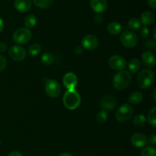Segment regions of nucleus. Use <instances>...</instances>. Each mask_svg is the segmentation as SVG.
Instances as JSON below:
<instances>
[{"mask_svg":"<svg viewBox=\"0 0 156 156\" xmlns=\"http://www.w3.org/2000/svg\"><path fill=\"white\" fill-rule=\"evenodd\" d=\"M63 104L69 110L76 109L81 103V98L76 90H67L63 96Z\"/></svg>","mask_w":156,"mask_h":156,"instance_id":"nucleus-1","label":"nucleus"},{"mask_svg":"<svg viewBox=\"0 0 156 156\" xmlns=\"http://www.w3.org/2000/svg\"><path fill=\"white\" fill-rule=\"evenodd\" d=\"M131 75L129 72L121 71L117 73L113 79V85L117 90L125 89L131 82Z\"/></svg>","mask_w":156,"mask_h":156,"instance_id":"nucleus-2","label":"nucleus"},{"mask_svg":"<svg viewBox=\"0 0 156 156\" xmlns=\"http://www.w3.org/2000/svg\"><path fill=\"white\" fill-rule=\"evenodd\" d=\"M155 79V74L150 69H143L137 76L136 82L141 88H147L152 85Z\"/></svg>","mask_w":156,"mask_h":156,"instance_id":"nucleus-3","label":"nucleus"},{"mask_svg":"<svg viewBox=\"0 0 156 156\" xmlns=\"http://www.w3.org/2000/svg\"><path fill=\"white\" fill-rule=\"evenodd\" d=\"M120 41L126 48H133L138 44V37L131 30H125L120 36Z\"/></svg>","mask_w":156,"mask_h":156,"instance_id":"nucleus-4","label":"nucleus"},{"mask_svg":"<svg viewBox=\"0 0 156 156\" xmlns=\"http://www.w3.org/2000/svg\"><path fill=\"white\" fill-rule=\"evenodd\" d=\"M31 38V32L28 28L21 27L15 31L13 34V40L16 44H25Z\"/></svg>","mask_w":156,"mask_h":156,"instance_id":"nucleus-5","label":"nucleus"},{"mask_svg":"<svg viewBox=\"0 0 156 156\" xmlns=\"http://www.w3.org/2000/svg\"><path fill=\"white\" fill-rule=\"evenodd\" d=\"M133 114V111L130 105L125 104L117 110L116 113V118L119 122L123 123V122L128 121L131 118Z\"/></svg>","mask_w":156,"mask_h":156,"instance_id":"nucleus-6","label":"nucleus"},{"mask_svg":"<svg viewBox=\"0 0 156 156\" xmlns=\"http://www.w3.org/2000/svg\"><path fill=\"white\" fill-rule=\"evenodd\" d=\"M45 91L50 98H56L61 92L60 85L56 81L49 79L45 83Z\"/></svg>","mask_w":156,"mask_h":156,"instance_id":"nucleus-7","label":"nucleus"},{"mask_svg":"<svg viewBox=\"0 0 156 156\" xmlns=\"http://www.w3.org/2000/svg\"><path fill=\"white\" fill-rule=\"evenodd\" d=\"M109 66L111 69L117 71H121L126 66V61L123 56L114 55L109 59Z\"/></svg>","mask_w":156,"mask_h":156,"instance_id":"nucleus-8","label":"nucleus"},{"mask_svg":"<svg viewBox=\"0 0 156 156\" xmlns=\"http://www.w3.org/2000/svg\"><path fill=\"white\" fill-rule=\"evenodd\" d=\"M9 55L13 60L22 61L25 59L26 53L25 49L20 46H12L9 50Z\"/></svg>","mask_w":156,"mask_h":156,"instance_id":"nucleus-9","label":"nucleus"},{"mask_svg":"<svg viewBox=\"0 0 156 156\" xmlns=\"http://www.w3.org/2000/svg\"><path fill=\"white\" fill-rule=\"evenodd\" d=\"M82 45L83 48L88 50H92L98 46V39L94 35L88 34L84 37L82 40Z\"/></svg>","mask_w":156,"mask_h":156,"instance_id":"nucleus-10","label":"nucleus"},{"mask_svg":"<svg viewBox=\"0 0 156 156\" xmlns=\"http://www.w3.org/2000/svg\"><path fill=\"white\" fill-rule=\"evenodd\" d=\"M63 85H65L67 90H75L78 83L77 76L73 73H68L64 76Z\"/></svg>","mask_w":156,"mask_h":156,"instance_id":"nucleus-11","label":"nucleus"},{"mask_svg":"<svg viewBox=\"0 0 156 156\" xmlns=\"http://www.w3.org/2000/svg\"><path fill=\"white\" fill-rule=\"evenodd\" d=\"M148 138L142 133H135L131 137V143L136 148H143L148 144Z\"/></svg>","mask_w":156,"mask_h":156,"instance_id":"nucleus-12","label":"nucleus"},{"mask_svg":"<svg viewBox=\"0 0 156 156\" xmlns=\"http://www.w3.org/2000/svg\"><path fill=\"white\" fill-rule=\"evenodd\" d=\"M117 105V100L113 95H105L102 98L101 101V106L105 109V111H111Z\"/></svg>","mask_w":156,"mask_h":156,"instance_id":"nucleus-13","label":"nucleus"},{"mask_svg":"<svg viewBox=\"0 0 156 156\" xmlns=\"http://www.w3.org/2000/svg\"><path fill=\"white\" fill-rule=\"evenodd\" d=\"M90 5L94 12L101 14L105 12L108 8L107 0H90Z\"/></svg>","mask_w":156,"mask_h":156,"instance_id":"nucleus-14","label":"nucleus"},{"mask_svg":"<svg viewBox=\"0 0 156 156\" xmlns=\"http://www.w3.org/2000/svg\"><path fill=\"white\" fill-rule=\"evenodd\" d=\"M142 61L145 66L148 68H152L155 65V55L150 51H146L142 55Z\"/></svg>","mask_w":156,"mask_h":156,"instance_id":"nucleus-15","label":"nucleus"},{"mask_svg":"<svg viewBox=\"0 0 156 156\" xmlns=\"http://www.w3.org/2000/svg\"><path fill=\"white\" fill-rule=\"evenodd\" d=\"M14 6L18 12H26L31 8V2L30 0H15Z\"/></svg>","mask_w":156,"mask_h":156,"instance_id":"nucleus-16","label":"nucleus"},{"mask_svg":"<svg viewBox=\"0 0 156 156\" xmlns=\"http://www.w3.org/2000/svg\"><path fill=\"white\" fill-rule=\"evenodd\" d=\"M154 18H155V16H154L153 13L152 12L146 11V12H144L141 15L140 19H141L142 24L146 27L147 25H149V24H151L153 22Z\"/></svg>","mask_w":156,"mask_h":156,"instance_id":"nucleus-17","label":"nucleus"},{"mask_svg":"<svg viewBox=\"0 0 156 156\" xmlns=\"http://www.w3.org/2000/svg\"><path fill=\"white\" fill-rule=\"evenodd\" d=\"M108 30L111 34L118 35L122 31V26L117 21H112L108 25Z\"/></svg>","mask_w":156,"mask_h":156,"instance_id":"nucleus-18","label":"nucleus"},{"mask_svg":"<svg viewBox=\"0 0 156 156\" xmlns=\"http://www.w3.org/2000/svg\"><path fill=\"white\" fill-rule=\"evenodd\" d=\"M143 95L142 93L139 92V91H134L129 95L128 101L133 105H138L143 101Z\"/></svg>","mask_w":156,"mask_h":156,"instance_id":"nucleus-19","label":"nucleus"},{"mask_svg":"<svg viewBox=\"0 0 156 156\" xmlns=\"http://www.w3.org/2000/svg\"><path fill=\"white\" fill-rule=\"evenodd\" d=\"M140 67H141V63H140V60L138 59H136V58L131 59L129 62V65H128L129 72L132 73H136V72H138Z\"/></svg>","mask_w":156,"mask_h":156,"instance_id":"nucleus-20","label":"nucleus"},{"mask_svg":"<svg viewBox=\"0 0 156 156\" xmlns=\"http://www.w3.org/2000/svg\"><path fill=\"white\" fill-rule=\"evenodd\" d=\"M140 27H141V23L137 18H133L128 21V27L129 28V30H131V31L139 30L140 29Z\"/></svg>","mask_w":156,"mask_h":156,"instance_id":"nucleus-21","label":"nucleus"},{"mask_svg":"<svg viewBox=\"0 0 156 156\" xmlns=\"http://www.w3.org/2000/svg\"><path fill=\"white\" fill-rule=\"evenodd\" d=\"M24 25L27 28H31L34 27L37 24V18L34 15H28L25 17L24 20Z\"/></svg>","mask_w":156,"mask_h":156,"instance_id":"nucleus-22","label":"nucleus"},{"mask_svg":"<svg viewBox=\"0 0 156 156\" xmlns=\"http://www.w3.org/2000/svg\"><path fill=\"white\" fill-rule=\"evenodd\" d=\"M133 121V123L136 126H139V127H142V126H143L146 124V118L143 114H138V115L134 117Z\"/></svg>","mask_w":156,"mask_h":156,"instance_id":"nucleus-23","label":"nucleus"},{"mask_svg":"<svg viewBox=\"0 0 156 156\" xmlns=\"http://www.w3.org/2000/svg\"><path fill=\"white\" fill-rule=\"evenodd\" d=\"M33 2L37 7L40 9H47L51 5L53 0H33Z\"/></svg>","mask_w":156,"mask_h":156,"instance_id":"nucleus-24","label":"nucleus"},{"mask_svg":"<svg viewBox=\"0 0 156 156\" xmlns=\"http://www.w3.org/2000/svg\"><path fill=\"white\" fill-rule=\"evenodd\" d=\"M41 50V47L39 44H33L29 47L28 48V54L31 56H37Z\"/></svg>","mask_w":156,"mask_h":156,"instance_id":"nucleus-25","label":"nucleus"},{"mask_svg":"<svg viewBox=\"0 0 156 156\" xmlns=\"http://www.w3.org/2000/svg\"><path fill=\"white\" fill-rule=\"evenodd\" d=\"M53 60H54V57H53V54H51L50 53H45L41 56V62L44 65H50L53 62Z\"/></svg>","mask_w":156,"mask_h":156,"instance_id":"nucleus-26","label":"nucleus"},{"mask_svg":"<svg viewBox=\"0 0 156 156\" xmlns=\"http://www.w3.org/2000/svg\"><path fill=\"white\" fill-rule=\"evenodd\" d=\"M140 156H156L155 149L152 146H147L143 149Z\"/></svg>","mask_w":156,"mask_h":156,"instance_id":"nucleus-27","label":"nucleus"},{"mask_svg":"<svg viewBox=\"0 0 156 156\" xmlns=\"http://www.w3.org/2000/svg\"><path fill=\"white\" fill-rule=\"evenodd\" d=\"M155 110L156 108L154 107L149 113L148 115V122L152 125L153 127H155L156 126V117H155Z\"/></svg>","mask_w":156,"mask_h":156,"instance_id":"nucleus-28","label":"nucleus"},{"mask_svg":"<svg viewBox=\"0 0 156 156\" xmlns=\"http://www.w3.org/2000/svg\"><path fill=\"white\" fill-rule=\"evenodd\" d=\"M108 114H107L106 111L105 110L103 111H101L98 114H97V117H96V119H97V121L100 123H104L106 122V120H108Z\"/></svg>","mask_w":156,"mask_h":156,"instance_id":"nucleus-29","label":"nucleus"},{"mask_svg":"<svg viewBox=\"0 0 156 156\" xmlns=\"http://www.w3.org/2000/svg\"><path fill=\"white\" fill-rule=\"evenodd\" d=\"M144 47H146V49H149V50H155V42L153 40H149V41H146V43L144 44Z\"/></svg>","mask_w":156,"mask_h":156,"instance_id":"nucleus-30","label":"nucleus"},{"mask_svg":"<svg viewBox=\"0 0 156 156\" xmlns=\"http://www.w3.org/2000/svg\"><path fill=\"white\" fill-rule=\"evenodd\" d=\"M6 65H7L6 59L3 56L0 55V72L3 71L5 69Z\"/></svg>","mask_w":156,"mask_h":156,"instance_id":"nucleus-31","label":"nucleus"},{"mask_svg":"<svg viewBox=\"0 0 156 156\" xmlns=\"http://www.w3.org/2000/svg\"><path fill=\"white\" fill-rule=\"evenodd\" d=\"M149 34V29H148V27H146V26H144V27L141 29V30H140V35H141V37L143 38L148 37Z\"/></svg>","mask_w":156,"mask_h":156,"instance_id":"nucleus-32","label":"nucleus"},{"mask_svg":"<svg viewBox=\"0 0 156 156\" xmlns=\"http://www.w3.org/2000/svg\"><path fill=\"white\" fill-rule=\"evenodd\" d=\"M94 21L98 23V24H101L104 21V17L101 14H98L94 18Z\"/></svg>","mask_w":156,"mask_h":156,"instance_id":"nucleus-33","label":"nucleus"},{"mask_svg":"<svg viewBox=\"0 0 156 156\" xmlns=\"http://www.w3.org/2000/svg\"><path fill=\"white\" fill-rule=\"evenodd\" d=\"M148 141H149V143H151L152 145H155L156 144V136L155 134H152V136H151L150 137H149V139L148 140Z\"/></svg>","mask_w":156,"mask_h":156,"instance_id":"nucleus-34","label":"nucleus"},{"mask_svg":"<svg viewBox=\"0 0 156 156\" xmlns=\"http://www.w3.org/2000/svg\"><path fill=\"white\" fill-rule=\"evenodd\" d=\"M148 5H149L152 9H155L156 0H148Z\"/></svg>","mask_w":156,"mask_h":156,"instance_id":"nucleus-35","label":"nucleus"},{"mask_svg":"<svg viewBox=\"0 0 156 156\" xmlns=\"http://www.w3.org/2000/svg\"><path fill=\"white\" fill-rule=\"evenodd\" d=\"M7 50V46L4 43H0V52H4Z\"/></svg>","mask_w":156,"mask_h":156,"instance_id":"nucleus-36","label":"nucleus"},{"mask_svg":"<svg viewBox=\"0 0 156 156\" xmlns=\"http://www.w3.org/2000/svg\"><path fill=\"white\" fill-rule=\"evenodd\" d=\"M9 156H22V155L19 152H18V151H13V152H12L9 154Z\"/></svg>","mask_w":156,"mask_h":156,"instance_id":"nucleus-37","label":"nucleus"},{"mask_svg":"<svg viewBox=\"0 0 156 156\" xmlns=\"http://www.w3.org/2000/svg\"><path fill=\"white\" fill-rule=\"evenodd\" d=\"M4 28V22H3V20L0 18V33L3 30Z\"/></svg>","mask_w":156,"mask_h":156,"instance_id":"nucleus-38","label":"nucleus"},{"mask_svg":"<svg viewBox=\"0 0 156 156\" xmlns=\"http://www.w3.org/2000/svg\"><path fill=\"white\" fill-rule=\"evenodd\" d=\"M76 53L79 55L81 54V53H82V49L81 48V47H77V48L76 49Z\"/></svg>","mask_w":156,"mask_h":156,"instance_id":"nucleus-39","label":"nucleus"},{"mask_svg":"<svg viewBox=\"0 0 156 156\" xmlns=\"http://www.w3.org/2000/svg\"><path fill=\"white\" fill-rule=\"evenodd\" d=\"M59 156H73V155H71V154H69V153H67V152H64V153L60 154Z\"/></svg>","mask_w":156,"mask_h":156,"instance_id":"nucleus-40","label":"nucleus"},{"mask_svg":"<svg viewBox=\"0 0 156 156\" xmlns=\"http://www.w3.org/2000/svg\"><path fill=\"white\" fill-rule=\"evenodd\" d=\"M155 30H156V27H155V29H154V31H153V37L155 39H156V36H155Z\"/></svg>","mask_w":156,"mask_h":156,"instance_id":"nucleus-41","label":"nucleus"},{"mask_svg":"<svg viewBox=\"0 0 156 156\" xmlns=\"http://www.w3.org/2000/svg\"><path fill=\"white\" fill-rule=\"evenodd\" d=\"M154 100L156 101V98H155V91H154Z\"/></svg>","mask_w":156,"mask_h":156,"instance_id":"nucleus-42","label":"nucleus"},{"mask_svg":"<svg viewBox=\"0 0 156 156\" xmlns=\"http://www.w3.org/2000/svg\"><path fill=\"white\" fill-rule=\"evenodd\" d=\"M0 146H1V141H0Z\"/></svg>","mask_w":156,"mask_h":156,"instance_id":"nucleus-43","label":"nucleus"},{"mask_svg":"<svg viewBox=\"0 0 156 156\" xmlns=\"http://www.w3.org/2000/svg\"><path fill=\"white\" fill-rule=\"evenodd\" d=\"M7 1H11V0H7Z\"/></svg>","mask_w":156,"mask_h":156,"instance_id":"nucleus-44","label":"nucleus"}]
</instances>
